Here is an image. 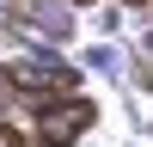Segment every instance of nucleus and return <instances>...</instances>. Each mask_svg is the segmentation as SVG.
<instances>
[{
    "mask_svg": "<svg viewBox=\"0 0 153 147\" xmlns=\"http://www.w3.org/2000/svg\"><path fill=\"white\" fill-rule=\"evenodd\" d=\"M92 98H80V92H55V98H43V110H37V135H43V147H74L86 129H92Z\"/></svg>",
    "mask_w": 153,
    "mask_h": 147,
    "instance_id": "nucleus-1",
    "label": "nucleus"
},
{
    "mask_svg": "<svg viewBox=\"0 0 153 147\" xmlns=\"http://www.w3.org/2000/svg\"><path fill=\"white\" fill-rule=\"evenodd\" d=\"M0 147H25V135H19V129H6V122H0Z\"/></svg>",
    "mask_w": 153,
    "mask_h": 147,
    "instance_id": "nucleus-2",
    "label": "nucleus"
},
{
    "mask_svg": "<svg viewBox=\"0 0 153 147\" xmlns=\"http://www.w3.org/2000/svg\"><path fill=\"white\" fill-rule=\"evenodd\" d=\"M80 6H86V0H80Z\"/></svg>",
    "mask_w": 153,
    "mask_h": 147,
    "instance_id": "nucleus-3",
    "label": "nucleus"
}]
</instances>
